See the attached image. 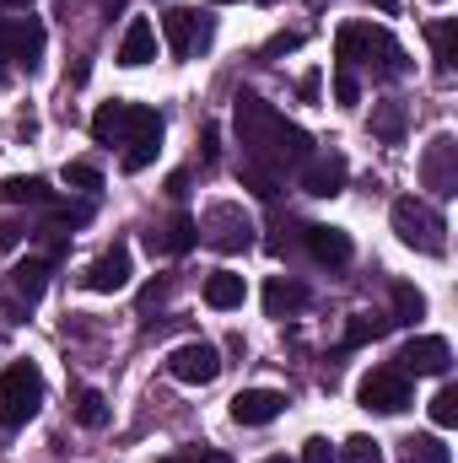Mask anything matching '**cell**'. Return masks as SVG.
Segmentation results:
<instances>
[{"instance_id":"cell-19","label":"cell","mask_w":458,"mask_h":463,"mask_svg":"<svg viewBox=\"0 0 458 463\" xmlns=\"http://www.w3.org/2000/svg\"><path fill=\"white\" fill-rule=\"evenodd\" d=\"M43 286H49V259H22V264L11 269V291H16L22 302H38Z\"/></svg>"},{"instance_id":"cell-37","label":"cell","mask_w":458,"mask_h":463,"mask_svg":"<svg viewBox=\"0 0 458 463\" xmlns=\"http://www.w3.org/2000/svg\"><path fill=\"white\" fill-rule=\"evenodd\" d=\"M189 463H232L227 453H216V448H200V453H189Z\"/></svg>"},{"instance_id":"cell-4","label":"cell","mask_w":458,"mask_h":463,"mask_svg":"<svg viewBox=\"0 0 458 463\" xmlns=\"http://www.w3.org/2000/svg\"><path fill=\"white\" fill-rule=\"evenodd\" d=\"M394 232H399V242L405 248H421V253H443L448 248V237H443V216L426 205V200H394Z\"/></svg>"},{"instance_id":"cell-27","label":"cell","mask_w":458,"mask_h":463,"mask_svg":"<svg viewBox=\"0 0 458 463\" xmlns=\"http://www.w3.org/2000/svg\"><path fill=\"white\" fill-rule=\"evenodd\" d=\"M76 420H81L87 431H103V426H109V404H103L98 388H81V393H76Z\"/></svg>"},{"instance_id":"cell-43","label":"cell","mask_w":458,"mask_h":463,"mask_svg":"<svg viewBox=\"0 0 458 463\" xmlns=\"http://www.w3.org/2000/svg\"><path fill=\"white\" fill-rule=\"evenodd\" d=\"M259 5H275V0H259Z\"/></svg>"},{"instance_id":"cell-38","label":"cell","mask_w":458,"mask_h":463,"mask_svg":"<svg viewBox=\"0 0 458 463\" xmlns=\"http://www.w3.org/2000/svg\"><path fill=\"white\" fill-rule=\"evenodd\" d=\"M16 242H22V227H16V222H5V227H0V248H16Z\"/></svg>"},{"instance_id":"cell-16","label":"cell","mask_w":458,"mask_h":463,"mask_svg":"<svg viewBox=\"0 0 458 463\" xmlns=\"http://www.w3.org/2000/svg\"><path fill=\"white\" fill-rule=\"evenodd\" d=\"M308 307V286L302 280H286V275H270L264 280V313L270 318H291Z\"/></svg>"},{"instance_id":"cell-8","label":"cell","mask_w":458,"mask_h":463,"mask_svg":"<svg viewBox=\"0 0 458 463\" xmlns=\"http://www.w3.org/2000/svg\"><path fill=\"white\" fill-rule=\"evenodd\" d=\"M421 184H426L437 200L458 194V140L453 135H437V140L426 146V156H421Z\"/></svg>"},{"instance_id":"cell-2","label":"cell","mask_w":458,"mask_h":463,"mask_svg":"<svg viewBox=\"0 0 458 463\" xmlns=\"http://www.w3.org/2000/svg\"><path fill=\"white\" fill-rule=\"evenodd\" d=\"M335 60H340L345 71L372 65L377 76H405V49H399V38H394L388 27H377V22H345L340 33H335Z\"/></svg>"},{"instance_id":"cell-11","label":"cell","mask_w":458,"mask_h":463,"mask_svg":"<svg viewBox=\"0 0 458 463\" xmlns=\"http://www.w3.org/2000/svg\"><path fill=\"white\" fill-rule=\"evenodd\" d=\"M345 178H350V167H345L340 151H313V156L302 162V189H308L313 200H335L345 189Z\"/></svg>"},{"instance_id":"cell-10","label":"cell","mask_w":458,"mask_h":463,"mask_svg":"<svg viewBox=\"0 0 458 463\" xmlns=\"http://www.w3.org/2000/svg\"><path fill=\"white\" fill-rule=\"evenodd\" d=\"M453 366V345L443 335H415L410 345L399 350V372H415V377H448Z\"/></svg>"},{"instance_id":"cell-6","label":"cell","mask_w":458,"mask_h":463,"mask_svg":"<svg viewBox=\"0 0 458 463\" xmlns=\"http://www.w3.org/2000/svg\"><path fill=\"white\" fill-rule=\"evenodd\" d=\"M356 399L361 410H377V415H399L410 404V377L399 366H372L361 383H356Z\"/></svg>"},{"instance_id":"cell-15","label":"cell","mask_w":458,"mask_h":463,"mask_svg":"<svg viewBox=\"0 0 458 463\" xmlns=\"http://www.w3.org/2000/svg\"><path fill=\"white\" fill-rule=\"evenodd\" d=\"M157 60V27L146 22V16H135L129 27H124V38H119V65H151Z\"/></svg>"},{"instance_id":"cell-35","label":"cell","mask_w":458,"mask_h":463,"mask_svg":"<svg viewBox=\"0 0 458 463\" xmlns=\"http://www.w3.org/2000/svg\"><path fill=\"white\" fill-rule=\"evenodd\" d=\"M297 43H302V33H281V38H270V49H264V54H291Z\"/></svg>"},{"instance_id":"cell-25","label":"cell","mask_w":458,"mask_h":463,"mask_svg":"<svg viewBox=\"0 0 458 463\" xmlns=\"http://www.w3.org/2000/svg\"><path fill=\"white\" fill-rule=\"evenodd\" d=\"M372 135L388 140V146H399V140H405V109H399V103H377V109H372Z\"/></svg>"},{"instance_id":"cell-17","label":"cell","mask_w":458,"mask_h":463,"mask_svg":"<svg viewBox=\"0 0 458 463\" xmlns=\"http://www.w3.org/2000/svg\"><path fill=\"white\" fill-rule=\"evenodd\" d=\"M92 140L124 146V140H129V103H103V109L92 114Z\"/></svg>"},{"instance_id":"cell-24","label":"cell","mask_w":458,"mask_h":463,"mask_svg":"<svg viewBox=\"0 0 458 463\" xmlns=\"http://www.w3.org/2000/svg\"><path fill=\"white\" fill-rule=\"evenodd\" d=\"M421 318H426V297L399 280V286H394V318H388V324H421Z\"/></svg>"},{"instance_id":"cell-1","label":"cell","mask_w":458,"mask_h":463,"mask_svg":"<svg viewBox=\"0 0 458 463\" xmlns=\"http://www.w3.org/2000/svg\"><path fill=\"white\" fill-rule=\"evenodd\" d=\"M232 118H237L243 162H253V167H264V173H275V178H281V167H302V162L313 156L308 129L286 124V118L275 114L264 98H253V92H243V98H237Z\"/></svg>"},{"instance_id":"cell-31","label":"cell","mask_w":458,"mask_h":463,"mask_svg":"<svg viewBox=\"0 0 458 463\" xmlns=\"http://www.w3.org/2000/svg\"><path fill=\"white\" fill-rule=\"evenodd\" d=\"M432 420H437L443 431L458 426V388H453V383H443V388H437V399H432Z\"/></svg>"},{"instance_id":"cell-32","label":"cell","mask_w":458,"mask_h":463,"mask_svg":"<svg viewBox=\"0 0 458 463\" xmlns=\"http://www.w3.org/2000/svg\"><path fill=\"white\" fill-rule=\"evenodd\" d=\"M335 103H340V109H356V103H361V81H356V71H345V65H335Z\"/></svg>"},{"instance_id":"cell-12","label":"cell","mask_w":458,"mask_h":463,"mask_svg":"<svg viewBox=\"0 0 458 463\" xmlns=\"http://www.w3.org/2000/svg\"><path fill=\"white\" fill-rule=\"evenodd\" d=\"M162 38H167V49L184 60V54H195V49L211 38V22H205L200 11H184V5H173V11L162 16Z\"/></svg>"},{"instance_id":"cell-26","label":"cell","mask_w":458,"mask_h":463,"mask_svg":"<svg viewBox=\"0 0 458 463\" xmlns=\"http://www.w3.org/2000/svg\"><path fill=\"white\" fill-rule=\"evenodd\" d=\"M162 151V135H140V140H124V173H146Z\"/></svg>"},{"instance_id":"cell-3","label":"cell","mask_w":458,"mask_h":463,"mask_svg":"<svg viewBox=\"0 0 458 463\" xmlns=\"http://www.w3.org/2000/svg\"><path fill=\"white\" fill-rule=\"evenodd\" d=\"M43 404V372L33 361H16L0 372V426L5 431H22Z\"/></svg>"},{"instance_id":"cell-41","label":"cell","mask_w":458,"mask_h":463,"mask_svg":"<svg viewBox=\"0 0 458 463\" xmlns=\"http://www.w3.org/2000/svg\"><path fill=\"white\" fill-rule=\"evenodd\" d=\"M162 463H189V453H178V458H162Z\"/></svg>"},{"instance_id":"cell-40","label":"cell","mask_w":458,"mask_h":463,"mask_svg":"<svg viewBox=\"0 0 458 463\" xmlns=\"http://www.w3.org/2000/svg\"><path fill=\"white\" fill-rule=\"evenodd\" d=\"M0 5H11V11H27V5H33V0H0Z\"/></svg>"},{"instance_id":"cell-13","label":"cell","mask_w":458,"mask_h":463,"mask_svg":"<svg viewBox=\"0 0 458 463\" xmlns=\"http://www.w3.org/2000/svg\"><path fill=\"white\" fill-rule=\"evenodd\" d=\"M281 410H286V393H275V388H243L232 399V420L237 426H270Z\"/></svg>"},{"instance_id":"cell-42","label":"cell","mask_w":458,"mask_h":463,"mask_svg":"<svg viewBox=\"0 0 458 463\" xmlns=\"http://www.w3.org/2000/svg\"><path fill=\"white\" fill-rule=\"evenodd\" d=\"M264 463H291V458H264Z\"/></svg>"},{"instance_id":"cell-14","label":"cell","mask_w":458,"mask_h":463,"mask_svg":"<svg viewBox=\"0 0 458 463\" xmlns=\"http://www.w3.org/2000/svg\"><path fill=\"white\" fill-rule=\"evenodd\" d=\"M302 242H308V253L319 259V264H350V232H340V227H324V222H313V227H302Z\"/></svg>"},{"instance_id":"cell-28","label":"cell","mask_w":458,"mask_h":463,"mask_svg":"<svg viewBox=\"0 0 458 463\" xmlns=\"http://www.w3.org/2000/svg\"><path fill=\"white\" fill-rule=\"evenodd\" d=\"M405 463H453V453L443 448V437H410L405 442Z\"/></svg>"},{"instance_id":"cell-18","label":"cell","mask_w":458,"mask_h":463,"mask_svg":"<svg viewBox=\"0 0 458 463\" xmlns=\"http://www.w3.org/2000/svg\"><path fill=\"white\" fill-rule=\"evenodd\" d=\"M243 297H248V286H243V275H232V269H216V275L205 280V302H211L216 313L243 307Z\"/></svg>"},{"instance_id":"cell-44","label":"cell","mask_w":458,"mask_h":463,"mask_svg":"<svg viewBox=\"0 0 458 463\" xmlns=\"http://www.w3.org/2000/svg\"><path fill=\"white\" fill-rule=\"evenodd\" d=\"M216 5H232V0H216Z\"/></svg>"},{"instance_id":"cell-34","label":"cell","mask_w":458,"mask_h":463,"mask_svg":"<svg viewBox=\"0 0 458 463\" xmlns=\"http://www.w3.org/2000/svg\"><path fill=\"white\" fill-rule=\"evenodd\" d=\"M302 463H335V448H329L324 437H308V442H302Z\"/></svg>"},{"instance_id":"cell-39","label":"cell","mask_w":458,"mask_h":463,"mask_svg":"<svg viewBox=\"0 0 458 463\" xmlns=\"http://www.w3.org/2000/svg\"><path fill=\"white\" fill-rule=\"evenodd\" d=\"M367 5H377V11H399V0H367Z\"/></svg>"},{"instance_id":"cell-29","label":"cell","mask_w":458,"mask_h":463,"mask_svg":"<svg viewBox=\"0 0 458 463\" xmlns=\"http://www.w3.org/2000/svg\"><path fill=\"white\" fill-rule=\"evenodd\" d=\"M60 178H65V189H76V194H98V189H103V173H98L92 162H65Z\"/></svg>"},{"instance_id":"cell-22","label":"cell","mask_w":458,"mask_h":463,"mask_svg":"<svg viewBox=\"0 0 458 463\" xmlns=\"http://www.w3.org/2000/svg\"><path fill=\"white\" fill-rule=\"evenodd\" d=\"M195 242H200V227H195L189 216H173V222L162 227V237L151 232V248H162V253H189Z\"/></svg>"},{"instance_id":"cell-30","label":"cell","mask_w":458,"mask_h":463,"mask_svg":"<svg viewBox=\"0 0 458 463\" xmlns=\"http://www.w3.org/2000/svg\"><path fill=\"white\" fill-rule=\"evenodd\" d=\"M335 463H383V448L372 437H350L340 453H335Z\"/></svg>"},{"instance_id":"cell-7","label":"cell","mask_w":458,"mask_h":463,"mask_svg":"<svg viewBox=\"0 0 458 463\" xmlns=\"http://www.w3.org/2000/svg\"><path fill=\"white\" fill-rule=\"evenodd\" d=\"M167 372H173L178 383H189V388H205V383L222 377V350L205 345V340H189V345H178L167 355Z\"/></svg>"},{"instance_id":"cell-23","label":"cell","mask_w":458,"mask_h":463,"mask_svg":"<svg viewBox=\"0 0 458 463\" xmlns=\"http://www.w3.org/2000/svg\"><path fill=\"white\" fill-rule=\"evenodd\" d=\"M394 324L388 318H377V313H356L350 324H345V350H356V345H372V340H383Z\"/></svg>"},{"instance_id":"cell-5","label":"cell","mask_w":458,"mask_h":463,"mask_svg":"<svg viewBox=\"0 0 458 463\" xmlns=\"http://www.w3.org/2000/svg\"><path fill=\"white\" fill-rule=\"evenodd\" d=\"M195 227H200V237H205L216 253H243V248H253V216H248L243 205H232V200L211 205Z\"/></svg>"},{"instance_id":"cell-20","label":"cell","mask_w":458,"mask_h":463,"mask_svg":"<svg viewBox=\"0 0 458 463\" xmlns=\"http://www.w3.org/2000/svg\"><path fill=\"white\" fill-rule=\"evenodd\" d=\"M0 200H5V205H54V189L27 173V178H5V184H0Z\"/></svg>"},{"instance_id":"cell-45","label":"cell","mask_w":458,"mask_h":463,"mask_svg":"<svg viewBox=\"0 0 458 463\" xmlns=\"http://www.w3.org/2000/svg\"><path fill=\"white\" fill-rule=\"evenodd\" d=\"M308 5H319V0H308Z\"/></svg>"},{"instance_id":"cell-36","label":"cell","mask_w":458,"mask_h":463,"mask_svg":"<svg viewBox=\"0 0 458 463\" xmlns=\"http://www.w3.org/2000/svg\"><path fill=\"white\" fill-rule=\"evenodd\" d=\"M167 286H173V280H151V286L140 291V307H157V302L167 297Z\"/></svg>"},{"instance_id":"cell-9","label":"cell","mask_w":458,"mask_h":463,"mask_svg":"<svg viewBox=\"0 0 458 463\" xmlns=\"http://www.w3.org/2000/svg\"><path fill=\"white\" fill-rule=\"evenodd\" d=\"M129 275H135V259H129V248H124V242H114L109 253H98V259L81 269V286H87V291H98V297H114V291L129 286Z\"/></svg>"},{"instance_id":"cell-21","label":"cell","mask_w":458,"mask_h":463,"mask_svg":"<svg viewBox=\"0 0 458 463\" xmlns=\"http://www.w3.org/2000/svg\"><path fill=\"white\" fill-rule=\"evenodd\" d=\"M426 43H432V60H437L443 71H453V60H458V22H453V16L432 22V27H426Z\"/></svg>"},{"instance_id":"cell-33","label":"cell","mask_w":458,"mask_h":463,"mask_svg":"<svg viewBox=\"0 0 458 463\" xmlns=\"http://www.w3.org/2000/svg\"><path fill=\"white\" fill-rule=\"evenodd\" d=\"M243 184H248L259 200H270V194L281 189V178H275V173H264V167H253V162H243Z\"/></svg>"}]
</instances>
